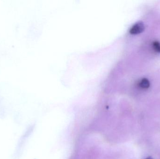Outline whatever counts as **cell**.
<instances>
[{
	"instance_id": "2",
	"label": "cell",
	"mask_w": 160,
	"mask_h": 159,
	"mask_svg": "<svg viewBox=\"0 0 160 159\" xmlns=\"http://www.w3.org/2000/svg\"><path fill=\"white\" fill-rule=\"evenodd\" d=\"M139 86L142 89H148L150 86V82L147 78H144L139 81Z\"/></svg>"
},
{
	"instance_id": "3",
	"label": "cell",
	"mask_w": 160,
	"mask_h": 159,
	"mask_svg": "<svg viewBox=\"0 0 160 159\" xmlns=\"http://www.w3.org/2000/svg\"><path fill=\"white\" fill-rule=\"evenodd\" d=\"M152 46H153V49L156 52L160 53V43L159 42H154Z\"/></svg>"
},
{
	"instance_id": "1",
	"label": "cell",
	"mask_w": 160,
	"mask_h": 159,
	"mask_svg": "<svg viewBox=\"0 0 160 159\" xmlns=\"http://www.w3.org/2000/svg\"><path fill=\"white\" fill-rule=\"evenodd\" d=\"M144 25L142 22H139L132 27L130 29V33L132 34L141 33L144 30Z\"/></svg>"
},
{
	"instance_id": "4",
	"label": "cell",
	"mask_w": 160,
	"mask_h": 159,
	"mask_svg": "<svg viewBox=\"0 0 160 159\" xmlns=\"http://www.w3.org/2000/svg\"><path fill=\"white\" fill-rule=\"evenodd\" d=\"M145 159H153V158H151V157H148V158H146Z\"/></svg>"
}]
</instances>
